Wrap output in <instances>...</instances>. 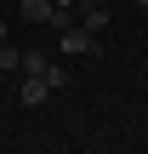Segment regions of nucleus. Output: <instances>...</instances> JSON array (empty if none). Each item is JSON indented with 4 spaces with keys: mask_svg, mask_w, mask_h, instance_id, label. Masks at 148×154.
Here are the masks:
<instances>
[{
    "mask_svg": "<svg viewBox=\"0 0 148 154\" xmlns=\"http://www.w3.org/2000/svg\"><path fill=\"white\" fill-rule=\"evenodd\" d=\"M51 97V86L40 80V74H23V109H34V103H46Z\"/></svg>",
    "mask_w": 148,
    "mask_h": 154,
    "instance_id": "nucleus-2",
    "label": "nucleus"
},
{
    "mask_svg": "<svg viewBox=\"0 0 148 154\" xmlns=\"http://www.w3.org/2000/svg\"><path fill=\"white\" fill-rule=\"evenodd\" d=\"M74 6H108V0H74Z\"/></svg>",
    "mask_w": 148,
    "mask_h": 154,
    "instance_id": "nucleus-9",
    "label": "nucleus"
},
{
    "mask_svg": "<svg viewBox=\"0 0 148 154\" xmlns=\"http://www.w3.org/2000/svg\"><path fill=\"white\" fill-rule=\"evenodd\" d=\"M63 57H97V34L80 29V23H68L63 29Z\"/></svg>",
    "mask_w": 148,
    "mask_h": 154,
    "instance_id": "nucleus-1",
    "label": "nucleus"
},
{
    "mask_svg": "<svg viewBox=\"0 0 148 154\" xmlns=\"http://www.w3.org/2000/svg\"><path fill=\"white\" fill-rule=\"evenodd\" d=\"M137 6H143V11H148V0H137Z\"/></svg>",
    "mask_w": 148,
    "mask_h": 154,
    "instance_id": "nucleus-11",
    "label": "nucleus"
},
{
    "mask_svg": "<svg viewBox=\"0 0 148 154\" xmlns=\"http://www.w3.org/2000/svg\"><path fill=\"white\" fill-rule=\"evenodd\" d=\"M80 29H91V34H103V29H108V6H86V17H80Z\"/></svg>",
    "mask_w": 148,
    "mask_h": 154,
    "instance_id": "nucleus-4",
    "label": "nucleus"
},
{
    "mask_svg": "<svg viewBox=\"0 0 148 154\" xmlns=\"http://www.w3.org/2000/svg\"><path fill=\"white\" fill-rule=\"evenodd\" d=\"M0 46H6V17H0Z\"/></svg>",
    "mask_w": 148,
    "mask_h": 154,
    "instance_id": "nucleus-10",
    "label": "nucleus"
},
{
    "mask_svg": "<svg viewBox=\"0 0 148 154\" xmlns=\"http://www.w3.org/2000/svg\"><path fill=\"white\" fill-rule=\"evenodd\" d=\"M46 63H51V57H40V51H23V74H46Z\"/></svg>",
    "mask_w": 148,
    "mask_h": 154,
    "instance_id": "nucleus-6",
    "label": "nucleus"
},
{
    "mask_svg": "<svg viewBox=\"0 0 148 154\" xmlns=\"http://www.w3.org/2000/svg\"><path fill=\"white\" fill-rule=\"evenodd\" d=\"M40 80H46V86H51V91H63V80H68V74H63V69H57V63H46V74H40Z\"/></svg>",
    "mask_w": 148,
    "mask_h": 154,
    "instance_id": "nucleus-7",
    "label": "nucleus"
},
{
    "mask_svg": "<svg viewBox=\"0 0 148 154\" xmlns=\"http://www.w3.org/2000/svg\"><path fill=\"white\" fill-rule=\"evenodd\" d=\"M51 6H57V11H68V6H74V0H51Z\"/></svg>",
    "mask_w": 148,
    "mask_h": 154,
    "instance_id": "nucleus-8",
    "label": "nucleus"
},
{
    "mask_svg": "<svg viewBox=\"0 0 148 154\" xmlns=\"http://www.w3.org/2000/svg\"><path fill=\"white\" fill-rule=\"evenodd\" d=\"M23 17L29 23H57V6L51 0H23Z\"/></svg>",
    "mask_w": 148,
    "mask_h": 154,
    "instance_id": "nucleus-3",
    "label": "nucleus"
},
{
    "mask_svg": "<svg viewBox=\"0 0 148 154\" xmlns=\"http://www.w3.org/2000/svg\"><path fill=\"white\" fill-rule=\"evenodd\" d=\"M6 69H23V51H17V46H11V40H6V46H0V74H6Z\"/></svg>",
    "mask_w": 148,
    "mask_h": 154,
    "instance_id": "nucleus-5",
    "label": "nucleus"
}]
</instances>
